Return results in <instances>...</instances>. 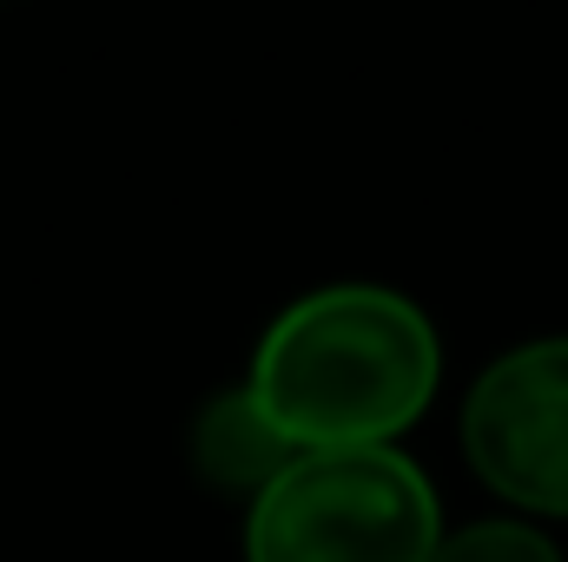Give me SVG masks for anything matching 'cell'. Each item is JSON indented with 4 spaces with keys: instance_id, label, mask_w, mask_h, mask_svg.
<instances>
[{
    "instance_id": "cell-1",
    "label": "cell",
    "mask_w": 568,
    "mask_h": 562,
    "mask_svg": "<svg viewBox=\"0 0 568 562\" xmlns=\"http://www.w3.org/2000/svg\"><path fill=\"white\" fill-rule=\"evenodd\" d=\"M443 378L436 324L390 284H317L252 351L245 398L291 450L397 443Z\"/></svg>"
},
{
    "instance_id": "cell-3",
    "label": "cell",
    "mask_w": 568,
    "mask_h": 562,
    "mask_svg": "<svg viewBox=\"0 0 568 562\" xmlns=\"http://www.w3.org/2000/svg\"><path fill=\"white\" fill-rule=\"evenodd\" d=\"M463 450L503 503L568 516V338H529L469 384Z\"/></svg>"
},
{
    "instance_id": "cell-5",
    "label": "cell",
    "mask_w": 568,
    "mask_h": 562,
    "mask_svg": "<svg viewBox=\"0 0 568 562\" xmlns=\"http://www.w3.org/2000/svg\"><path fill=\"white\" fill-rule=\"evenodd\" d=\"M429 562H562V550L542 530H529V523L489 516V523H469V530L443 536Z\"/></svg>"
},
{
    "instance_id": "cell-4",
    "label": "cell",
    "mask_w": 568,
    "mask_h": 562,
    "mask_svg": "<svg viewBox=\"0 0 568 562\" xmlns=\"http://www.w3.org/2000/svg\"><path fill=\"white\" fill-rule=\"evenodd\" d=\"M291 456H304V450H291L278 430L258 418V404L245 391H219L192 423V463L219 490H252L258 496L272 476H284Z\"/></svg>"
},
{
    "instance_id": "cell-2",
    "label": "cell",
    "mask_w": 568,
    "mask_h": 562,
    "mask_svg": "<svg viewBox=\"0 0 568 562\" xmlns=\"http://www.w3.org/2000/svg\"><path fill=\"white\" fill-rule=\"evenodd\" d=\"M436 543V490L397 443L304 450L245 516V562H429Z\"/></svg>"
}]
</instances>
